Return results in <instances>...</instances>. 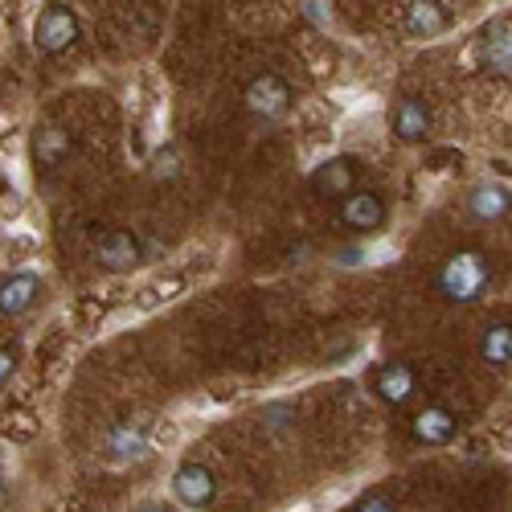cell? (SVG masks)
I'll list each match as a JSON object with an SVG mask.
<instances>
[{
	"label": "cell",
	"mask_w": 512,
	"mask_h": 512,
	"mask_svg": "<svg viewBox=\"0 0 512 512\" xmlns=\"http://www.w3.org/2000/svg\"><path fill=\"white\" fill-rule=\"evenodd\" d=\"M492 283V271H488V259L480 250H459L443 263L439 271V291L447 295L451 304H476L484 300V291Z\"/></svg>",
	"instance_id": "1"
},
{
	"label": "cell",
	"mask_w": 512,
	"mask_h": 512,
	"mask_svg": "<svg viewBox=\"0 0 512 512\" xmlns=\"http://www.w3.org/2000/svg\"><path fill=\"white\" fill-rule=\"evenodd\" d=\"M33 41L41 54H66L78 41V17L66 5H46L33 25Z\"/></svg>",
	"instance_id": "2"
},
{
	"label": "cell",
	"mask_w": 512,
	"mask_h": 512,
	"mask_svg": "<svg viewBox=\"0 0 512 512\" xmlns=\"http://www.w3.org/2000/svg\"><path fill=\"white\" fill-rule=\"evenodd\" d=\"M246 111L250 115H259L263 123H275L291 111V87L279 78V74H259V78H250V87H246Z\"/></svg>",
	"instance_id": "3"
},
{
	"label": "cell",
	"mask_w": 512,
	"mask_h": 512,
	"mask_svg": "<svg viewBox=\"0 0 512 512\" xmlns=\"http://www.w3.org/2000/svg\"><path fill=\"white\" fill-rule=\"evenodd\" d=\"M95 259L107 271H132V267L144 263V246H140V238L132 230H107L95 242Z\"/></svg>",
	"instance_id": "4"
},
{
	"label": "cell",
	"mask_w": 512,
	"mask_h": 512,
	"mask_svg": "<svg viewBox=\"0 0 512 512\" xmlns=\"http://www.w3.org/2000/svg\"><path fill=\"white\" fill-rule=\"evenodd\" d=\"M340 222L357 234H373V230H381V222H386V201H381L373 189H353L345 197V205H340Z\"/></svg>",
	"instance_id": "5"
},
{
	"label": "cell",
	"mask_w": 512,
	"mask_h": 512,
	"mask_svg": "<svg viewBox=\"0 0 512 512\" xmlns=\"http://www.w3.org/2000/svg\"><path fill=\"white\" fill-rule=\"evenodd\" d=\"M447 25H451V13L443 0H410L406 17H402V29L410 37H439V33H447Z\"/></svg>",
	"instance_id": "6"
},
{
	"label": "cell",
	"mask_w": 512,
	"mask_h": 512,
	"mask_svg": "<svg viewBox=\"0 0 512 512\" xmlns=\"http://www.w3.org/2000/svg\"><path fill=\"white\" fill-rule=\"evenodd\" d=\"M373 390L381 394V402H390V406H406L418 390V377L406 361H390V365H381L377 377H373Z\"/></svg>",
	"instance_id": "7"
},
{
	"label": "cell",
	"mask_w": 512,
	"mask_h": 512,
	"mask_svg": "<svg viewBox=\"0 0 512 512\" xmlns=\"http://www.w3.org/2000/svg\"><path fill=\"white\" fill-rule=\"evenodd\" d=\"M390 127H394V136H398V140L418 144V140H426V132H431V111H426L422 99L406 95V99L394 103V111H390Z\"/></svg>",
	"instance_id": "8"
},
{
	"label": "cell",
	"mask_w": 512,
	"mask_h": 512,
	"mask_svg": "<svg viewBox=\"0 0 512 512\" xmlns=\"http://www.w3.org/2000/svg\"><path fill=\"white\" fill-rule=\"evenodd\" d=\"M455 426H459V422H455V414H451L447 406H426V410L414 414L410 431H414V439L426 443V447H443V443L455 439Z\"/></svg>",
	"instance_id": "9"
},
{
	"label": "cell",
	"mask_w": 512,
	"mask_h": 512,
	"mask_svg": "<svg viewBox=\"0 0 512 512\" xmlns=\"http://www.w3.org/2000/svg\"><path fill=\"white\" fill-rule=\"evenodd\" d=\"M353 185H357V160H349V156H336L312 173V189L320 197H349Z\"/></svg>",
	"instance_id": "10"
},
{
	"label": "cell",
	"mask_w": 512,
	"mask_h": 512,
	"mask_svg": "<svg viewBox=\"0 0 512 512\" xmlns=\"http://www.w3.org/2000/svg\"><path fill=\"white\" fill-rule=\"evenodd\" d=\"M173 492H177L181 504L205 508L213 500V476H209V467L205 463H181L177 476H173Z\"/></svg>",
	"instance_id": "11"
},
{
	"label": "cell",
	"mask_w": 512,
	"mask_h": 512,
	"mask_svg": "<svg viewBox=\"0 0 512 512\" xmlns=\"http://www.w3.org/2000/svg\"><path fill=\"white\" fill-rule=\"evenodd\" d=\"M37 291H41V279L29 275V271L5 279V283H0V316H21V312H29L33 300H37Z\"/></svg>",
	"instance_id": "12"
},
{
	"label": "cell",
	"mask_w": 512,
	"mask_h": 512,
	"mask_svg": "<svg viewBox=\"0 0 512 512\" xmlns=\"http://www.w3.org/2000/svg\"><path fill=\"white\" fill-rule=\"evenodd\" d=\"M144 447H148V426H144V422H119V426H111V435H107V455H111L115 463H123V459H140Z\"/></svg>",
	"instance_id": "13"
},
{
	"label": "cell",
	"mask_w": 512,
	"mask_h": 512,
	"mask_svg": "<svg viewBox=\"0 0 512 512\" xmlns=\"http://www.w3.org/2000/svg\"><path fill=\"white\" fill-rule=\"evenodd\" d=\"M467 205H472V213L480 222H500L512 213V193L504 185H480L472 197H467Z\"/></svg>",
	"instance_id": "14"
},
{
	"label": "cell",
	"mask_w": 512,
	"mask_h": 512,
	"mask_svg": "<svg viewBox=\"0 0 512 512\" xmlns=\"http://www.w3.org/2000/svg\"><path fill=\"white\" fill-rule=\"evenodd\" d=\"M480 357L496 369L512 365V324H488V332L480 336Z\"/></svg>",
	"instance_id": "15"
},
{
	"label": "cell",
	"mask_w": 512,
	"mask_h": 512,
	"mask_svg": "<svg viewBox=\"0 0 512 512\" xmlns=\"http://www.w3.org/2000/svg\"><path fill=\"white\" fill-rule=\"evenodd\" d=\"M484 62L500 74L512 70V25H488L484 29Z\"/></svg>",
	"instance_id": "16"
},
{
	"label": "cell",
	"mask_w": 512,
	"mask_h": 512,
	"mask_svg": "<svg viewBox=\"0 0 512 512\" xmlns=\"http://www.w3.org/2000/svg\"><path fill=\"white\" fill-rule=\"evenodd\" d=\"M62 152H66V132H58V127H46V132L33 140V156L46 160V164H54Z\"/></svg>",
	"instance_id": "17"
},
{
	"label": "cell",
	"mask_w": 512,
	"mask_h": 512,
	"mask_svg": "<svg viewBox=\"0 0 512 512\" xmlns=\"http://www.w3.org/2000/svg\"><path fill=\"white\" fill-rule=\"evenodd\" d=\"M357 512H398V508H394L386 496H381V492H373V496H365V500L357 504Z\"/></svg>",
	"instance_id": "18"
},
{
	"label": "cell",
	"mask_w": 512,
	"mask_h": 512,
	"mask_svg": "<svg viewBox=\"0 0 512 512\" xmlns=\"http://www.w3.org/2000/svg\"><path fill=\"white\" fill-rule=\"evenodd\" d=\"M13 369H17V353L13 349H0V386L13 377Z\"/></svg>",
	"instance_id": "19"
},
{
	"label": "cell",
	"mask_w": 512,
	"mask_h": 512,
	"mask_svg": "<svg viewBox=\"0 0 512 512\" xmlns=\"http://www.w3.org/2000/svg\"><path fill=\"white\" fill-rule=\"evenodd\" d=\"M136 512H168V508H164V504H140Z\"/></svg>",
	"instance_id": "20"
},
{
	"label": "cell",
	"mask_w": 512,
	"mask_h": 512,
	"mask_svg": "<svg viewBox=\"0 0 512 512\" xmlns=\"http://www.w3.org/2000/svg\"><path fill=\"white\" fill-rule=\"evenodd\" d=\"M0 504H5V480H0Z\"/></svg>",
	"instance_id": "21"
}]
</instances>
